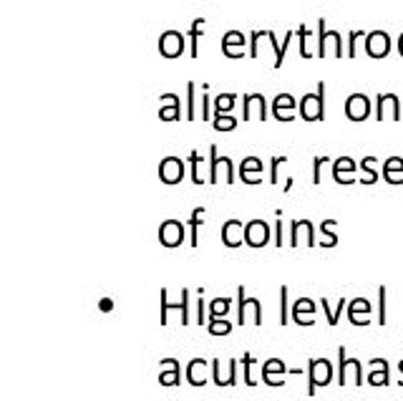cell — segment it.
I'll use <instances>...</instances> for the list:
<instances>
[{
  "mask_svg": "<svg viewBox=\"0 0 403 401\" xmlns=\"http://www.w3.org/2000/svg\"><path fill=\"white\" fill-rule=\"evenodd\" d=\"M235 185V162L220 154L215 144L209 146V185Z\"/></svg>",
  "mask_w": 403,
  "mask_h": 401,
  "instance_id": "1",
  "label": "cell"
},
{
  "mask_svg": "<svg viewBox=\"0 0 403 401\" xmlns=\"http://www.w3.org/2000/svg\"><path fill=\"white\" fill-rule=\"evenodd\" d=\"M300 117L305 121H323L325 119V81H318L315 94H305L300 99Z\"/></svg>",
  "mask_w": 403,
  "mask_h": 401,
  "instance_id": "2",
  "label": "cell"
},
{
  "mask_svg": "<svg viewBox=\"0 0 403 401\" xmlns=\"http://www.w3.org/2000/svg\"><path fill=\"white\" fill-rule=\"evenodd\" d=\"M318 56L325 58V56H335V58H343L346 51H343V38L338 31H330L325 26V18L318 21Z\"/></svg>",
  "mask_w": 403,
  "mask_h": 401,
  "instance_id": "3",
  "label": "cell"
},
{
  "mask_svg": "<svg viewBox=\"0 0 403 401\" xmlns=\"http://www.w3.org/2000/svg\"><path fill=\"white\" fill-rule=\"evenodd\" d=\"M237 323H252V325H262V305H260V298H247L244 296V285L237 288Z\"/></svg>",
  "mask_w": 403,
  "mask_h": 401,
  "instance_id": "4",
  "label": "cell"
},
{
  "mask_svg": "<svg viewBox=\"0 0 403 401\" xmlns=\"http://www.w3.org/2000/svg\"><path fill=\"white\" fill-rule=\"evenodd\" d=\"M159 323L167 325L169 323V311H177L179 313V321L181 325H189V288L181 291V300L179 303H169V291L167 288H161L159 291Z\"/></svg>",
  "mask_w": 403,
  "mask_h": 401,
  "instance_id": "5",
  "label": "cell"
},
{
  "mask_svg": "<svg viewBox=\"0 0 403 401\" xmlns=\"http://www.w3.org/2000/svg\"><path fill=\"white\" fill-rule=\"evenodd\" d=\"M333 381V364L328 359L307 361V394L313 396L318 386H328Z\"/></svg>",
  "mask_w": 403,
  "mask_h": 401,
  "instance_id": "6",
  "label": "cell"
},
{
  "mask_svg": "<svg viewBox=\"0 0 403 401\" xmlns=\"http://www.w3.org/2000/svg\"><path fill=\"white\" fill-rule=\"evenodd\" d=\"M242 119L244 121H265L267 119V101L262 94L250 91L242 96Z\"/></svg>",
  "mask_w": 403,
  "mask_h": 401,
  "instance_id": "7",
  "label": "cell"
},
{
  "mask_svg": "<svg viewBox=\"0 0 403 401\" xmlns=\"http://www.w3.org/2000/svg\"><path fill=\"white\" fill-rule=\"evenodd\" d=\"M184 46H187V38H184L181 31L169 28V31H164V33L159 35V53L164 56V58H179V56L184 53Z\"/></svg>",
  "mask_w": 403,
  "mask_h": 401,
  "instance_id": "8",
  "label": "cell"
},
{
  "mask_svg": "<svg viewBox=\"0 0 403 401\" xmlns=\"http://www.w3.org/2000/svg\"><path fill=\"white\" fill-rule=\"evenodd\" d=\"M184 172H187V162L181 157H164L159 162V180L164 185H179L184 180Z\"/></svg>",
  "mask_w": 403,
  "mask_h": 401,
  "instance_id": "9",
  "label": "cell"
},
{
  "mask_svg": "<svg viewBox=\"0 0 403 401\" xmlns=\"http://www.w3.org/2000/svg\"><path fill=\"white\" fill-rule=\"evenodd\" d=\"M237 359H230V361H220L215 359L212 361V381H215L217 386H235L237 384Z\"/></svg>",
  "mask_w": 403,
  "mask_h": 401,
  "instance_id": "10",
  "label": "cell"
},
{
  "mask_svg": "<svg viewBox=\"0 0 403 401\" xmlns=\"http://www.w3.org/2000/svg\"><path fill=\"white\" fill-rule=\"evenodd\" d=\"M260 374H262V381L267 386H285V374H290V368L285 361L267 359L260 368Z\"/></svg>",
  "mask_w": 403,
  "mask_h": 401,
  "instance_id": "11",
  "label": "cell"
},
{
  "mask_svg": "<svg viewBox=\"0 0 403 401\" xmlns=\"http://www.w3.org/2000/svg\"><path fill=\"white\" fill-rule=\"evenodd\" d=\"M270 225L265 220H250L244 225V245L250 248H265L270 242Z\"/></svg>",
  "mask_w": 403,
  "mask_h": 401,
  "instance_id": "12",
  "label": "cell"
},
{
  "mask_svg": "<svg viewBox=\"0 0 403 401\" xmlns=\"http://www.w3.org/2000/svg\"><path fill=\"white\" fill-rule=\"evenodd\" d=\"M184 222L179 220H164L159 225V242L164 248H179L184 242Z\"/></svg>",
  "mask_w": 403,
  "mask_h": 401,
  "instance_id": "13",
  "label": "cell"
},
{
  "mask_svg": "<svg viewBox=\"0 0 403 401\" xmlns=\"http://www.w3.org/2000/svg\"><path fill=\"white\" fill-rule=\"evenodd\" d=\"M290 245L292 248H300V245H305V248H313L315 245V228L310 220H295L290 225Z\"/></svg>",
  "mask_w": 403,
  "mask_h": 401,
  "instance_id": "14",
  "label": "cell"
},
{
  "mask_svg": "<svg viewBox=\"0 0 403 401\" xmlns=\"http://www.w3.org/2000/svg\"><path fill=\"white\" fill-rule=\"evenodd\" d=\"M298 111L300 106L292 94H278V96L272 99V117L278 119V121H292Z\"/></svg>",
  "mask_w": 403,
  "mask_h": 401,
  "instance_id": "15",
  "label": "cell"
},
{
  "mask_svg": "<svg viewBox=\"0 0 403 401\" xmlns=\"http://www.w3.org/2000/svg\"><path fill=\"white\" fill-rule=\"evenodd\" d=\"M346 114L350 121H363L370 117V99L366 94H350L346 99Z\"/></svg>",
  "mask_w": 403,
  "mask_h": 401,
  "instance_id": "16",
  "label": "cell"
},
{
  "mask_svg": "<svg viewBox=\"0 0 403 401\" xmlns=\"http://www.w3.org/2000/svg\"><path fill=\"white\" fill-rule=\"evenodd\" d=\"M375 117H378V121H383L386 117L396 121L401 117V101H398L396 94H378V99H375Z\"/></svg>",
  "mask_w": 403,
  "mask_h": 401,
  "instance_id": "17",
  "label": "cell"
},
{
  "mask_svg": "<svg viewBox=\"0 0 403 401\" xmlns=\"http://www.w3.org/2000/svg\"><path fill=\"white\" fill-rule=\"evenodd\" d=\"M338 361H341V366H338V381L346 384L348 379H353L355 384H361L363 374H361V361L355 359H348L346 356V348H338Z\"/></svg>",
  "mask_w": 403,
  "mask_h": 401,
  "instance_id": "18",
  "label": "cell"
},
{
  "mask_svg": "<svg viewBox=\"0 0 403 401\" xmlns=\"http://www.w3.org/2000/svg\"><path fill=\"white\" fill-rule=\"evenodd\" d=\"M262 169H265V162L260 157H244L240 162V180L244 185H260L262 182Z\"/></svg>",
  "mask_w": 403,
  "mask_h": 401,
  "instance_id": "19",
  "label": "cell"
},
{
  "mask_svg": "<svg viewBox=\"0 0 403 401\" xmlns=\"http://www.w3.org/2000/svg\"><path fill=\"white\" fill-rule=\"evenodd\" d=\"M247 38H244L242 31H227L222 35V53L227 58H242L244 56V46H247Z\"/></svg>",
  "mask_w": 403,
  "mask_h": 401,
  "instance_id": "20",
  "label": "cell"
},
{
  "mask_svg": "<svg viewBox=\"0 0 403 401\" xmlns=\"http://www.w3.org/2000/svg\"><path fill=\"white\" fill-rule=\"evenodd\" d=\"M366 51H368V56H373V58L388 56L391 35L386 33V31H373V33H368L366 35Z\"/></svg>",
  "mask_w": 403,
  "mask_h": 401,
  "instance_id": "21",
  "label": "cell"
},
{
  "mask_svg": "<svg viewBox=\"0 0 403 401\" xmlns=\"http://www.w3.org/2000/svg\"><path fill=\"white\" fill-rule=\"evenodd\" d=\"M159 119L161 121H179L181 117V99L179 94H161L159 96Z\"/></svg>",
  "mask_w": 403,
  "mask_h": 401,
  "instance_id": "22",
  "label": "cell"
},
{
  "mask_svg": "<svg viewBox=\"0 0 403 401\" xmlns=\"http://www.w3.org/2000/svg\"><path fill=\"white\" fill-rule=\"evenodd\" d=\"M212 364H207L204 359H192L187 366V381L192 384V386H204L209 381V376H212Z\"/></svg>",
  "mask_w": 403,
  "mask_h": 401,
  "instance_id": "23",
  "label": "cell"
},
{
  "mask_svg": "<svg viewBox=\"0 0 403 401\" xmlns=\"http://www.w3.org/2000/svg\"><path fill=\"white\" fill-rule=\"evenodd\" d=\"M220 235H222V242L227 248H240V245H244V225L240 220H227L220 230Z\"/></svg>",
  "mask_w": 403,
  "mask_h": 401,
  "instance_id": "24",
  "label": "cell"
},
{
  "mask_svg": "<svg viewBox=\"0 0 403 401\" xmlns=\"http://www.w3.org/2000/svg\"><path fill=\"white\" fill-rule=\"evenodd\" d=\"M313 313H315V303L310 298H298L292 303V321L298 325H313L315 323Z\"/></svg>",
  "mask_w": 403,
  "mask_h": 401,
  "instance_id": "25",
  "label": "cell"
},
{
  "mask_svg": "<svg viewBox=\"0 0 403 401\" xmlns=\"http://www.w3.org/2000/svg\"><path fill=\"white\" fill-rule=\"evenodd\" d=\"M181 381V368L177 359H164L159 366V384L161 386H177Z\"/></svg>",
  "mask_w": 403,
  "mask_h": 401,
  "instance_id": "26",
  "label": "cell"
},
{
  "mask_svg": "<svg viewBox=\"0 0 403 401\" xmlns=\"http://www.w3.org/2000/svg\"><path fill=\"white\" fill-rule=\"evenodd\" d=\"M355 169V162L350 157H341V160H335L333 164V177L338 185H353V177L350 172Z\"/></svg>",
  "mask_w": 403,
  "mask_h": 401,
  "instance_id": "27",
  "label": "cell"
},
{
  "mask_svg": "<svg viewBox=\"0 0 403 401\" xmlns=\"http://www.w3.org/2000/svg\"><path fill=\"white\" fill-rule=\"evenodd\" d=\"M189 174H192V182L195 185H209L207 180H204V160L199 157V152L197 149H192L189 152Z\"/></svg>",
  "mask_w": 403,
  "mask_h": 401,
  "instance_id": "28",
  "label": "cell"
},
{
  "mask_svg": "<svg viewBox=\"0 0 403 401\" xmlns=\"http://www.w3.org/2000/svg\"><path fill=\"white\" fill-rule=\"evenodd\" d=\"M204 28H207V21L204 18H195L192 21V28H189V53H192V58H197L199 56V35L204 33Z\"/></svg>",
  "mask_w": 403,
  "mask_h": 401,
  "instance_id": "29",
  "label": "cell"
},
{
  "mask_svg": "<svg viewBox=\"0 0 403 401\" xmlns=\"http://www.w3.org/2000/svg\"><path fill=\"white\" fill-rule=\"evenodd\" d=\"M396 172L403 174V160L401 157H391L388 162H386V167H383V174H386V180L391 182V185H401L403 177H396Z\"/></svg>",
  "mask_w": 403,
  "mask_h": 401,
  "instance_id": "30",
  "label": "cell"
},
{
  "mask_svg": "<svg viewBox=\"0 0 403 401\" xmlns=\"http://www.w3.org/2000/svg\"><path fill=\"white\" fill-rule=\"evenodd\" d=\"M207 210L204 207H195L192 210V217H189V228H192V237H189V245L197 248L199 245V225H202V217H204Z\"/></svg>",
  "mask_w": 403,
  "mask_h": 401,
  "instance_id": "31",
  "label": "cell"
},
{
  "mask_svg": "<svg viewBox=\"0 0 403 401\" xmlns=\"http://www.w3.org/2000/svg\"><path fill=\"white\" fill-rule=\"evenodd\" d=\"M255 366H258V359H255L252 353H242L244 384H247V386H258V379H255Z\"/></svg>",
  "mask_w": 403,
  "mask_h": 401,
  "instance_id": "32",
  "label": "cell"
},
{
  "mask_svg": "<svg viewBox=\"0 0 403 401\" xmlns=\"http://www.w3.org/2000/svg\"><path fill=\"white\" fill-rule=\"evenodd\" d=\"M370 311V305L363 300V298H358V300H353V305H350V321H353L355 325H363L366 323V313Z\"/></svg>",
  "mask_w": 403,
  "mask_h": 401,
  "instance_id": "33",
  "label": "cell"
},
{
  "mask_svg": "<svg viewBox=\"0 0 403 401\" xmlns=\"http://www.w3.org/2000/svg\"><path fill=\"white\" fill-rule=\"evenodd\" d=\"M333 228H335V220H325L320 225V245H323V248H333L335 242H338Z\"/></svg>",
  "mask_w": 403,
  "mask_h": 401,
  "instance_id": "34",
  "label": "cell"
},
{
  "mask_svg": "<svg viewBox=\"0 0 403 401\" xmlns=\"http://www.w3.org/2000/svg\"><path fill=\"white\" fill-rule=\"evenodd\" d=\"M212 126H215L217 132H232V129H237V119L230 117V114H220V111H215Z\"/></svg>",
  "mask_w": 403,
  "mask_h": 401,
  "instance_id": "35",
  "label": "cell"
},
{
  "mask_svg": "<svg viewBox=\"0 0 403 401\" xmlns=\"http://www.w3.org/2000/svg\"><path fill=\"white\" fill-rule=\"evenodd\" d=\"M230 298H215L212 303H209V318H224L227 311H230Z\"/></svg>",
  "mask_w": 403,
  "mask_h": 401,
  "instance_id": "36",
  "label": "cell"
},
{
  "mask_svg": "<svg viewBox=\"0 0 403 401\" xmlns=\"http://www.w3.org/2000/svg\"><path fill=\"white\" fill-rule=\"evenodd\" d=\"M207 328H209V333H212V336H230L232 323L227 318H209Z\"/></svg>",
  "mask_w": 403,
  "mask_h": 401,
  "instance_id": "37",
  "label": "cell"
},
{
  "mask_svg": "<svg viewBox=\"0 0 403 401\" xmlns=\"http://www.w3.org/2000/svg\"><path fill=\"white\" fill-rule=\"evenodd\" d=\"M187 119L195 121L197 119V83L189 81L187 83Z\"/></svg>",
  "mask_w": 403,
  "mask_h": 401,
  "instance_id": "38",
  "label": "cell"
},
{
  "mask_svg": "<svg viewBox=\"0 0 403 401\" xmlns=\"http://www.w3.org/2000/svg\"><path fill=\"white\" fill-rule=\"evenodd\" d=\"M320 308H323V311H325V316H328V323L330 325H335L338 323V318H341V313H343V300L338 305H330V300H328V298H323V300H320Z\"/></svg>",
  "mask_w": 403,
  "mask_h": 401,
  "instance_id": "39",
  "label": "cell"
},
{
  "mask_svg": "<svg viewBox=\"0 0 403 401\" xmlns=\"http://www.w3.org/2000/svg\"><path fill=\"white\" fill-rule=\"evenodd\" d=\"M298 35H300V56H303V58H310V56H313V51H310V28L300 26Z\"/></svg>",
  "mask_w": 403,
  "mask_h": 401,
  "instance_id": "40",
  "label": "cell"
},
{
  "mask_svg": "<svg viewBox=\"0 0 403 401\" xmlns=\"http://www.w3.org/2000/svg\"><path fill=\"white\" fill-rule=\"evenodd\" d=\"M202 91H204V96H202V119L209 121V119H212V106H215V99H209V83H202Z\"/></svg>",
  "mask_w": 403,
  "mask_h": 401,
  "instance_id": "41",
  "label": "cell"
},
{
  "mask_svg": "<svg viewBox=\"0 0 403 401\" xmlns=\"http://www.w3.org/2000/svg\"><path fill=\"white\" fill-rule=\"evenodd\" d=\"M235 101H237V94H220V96L215 99V111L224 114V111H230L232 106H235Z\"/></svg>",
  "mask_w": 403,
  "mask_h": 401,
  "instance_id": "42",
  "label": "cell"
},
{
  "mask_svg": "<svg viewBox=\"0 0 403 401\" xmlns=\"http://www.w3.org/2000/svg\"><path fill=\"white\" fill-rule=\"evenodd\" d=\"M287 296H290V291H287V285H283L280 288V325H285L287 318H290V313H287V308H290Z\"/></svg>",
  "mask_w": 403,
  "mask_h": 401,
  "instance_id": "43",
  "label": "cell"
},
{
  "mask_svg": "<svg viewBox=\"0 0 403 401\" xmlns=\"http://www.w3.org/2000/svg\"><path fill=\"white\" fill-rule=\"evenodd\" d=\"M285 162H287L285 154H283V157H278V154H275V157L270 160V182H272V185H280V167L285 164Z\"/></svg>",
  "mask_w": 403,
  "mask_h": 401,
  "instance_id": "44",
  "label": "cell"
},
{
  "mask_svg": "<svg viewBox=\"0 0 403 401\" xmlns=\"http://www.w3.org/2000/svg\"><path fill=\"white\" fill-rule=\"evenodd\" d=\"M195 316H197V323H207V305L202 300V288H199V296H197V303H195Z\"/></svg>",
  "mask_w": 403,
  "mask_h": 401,
  "instance_id": "45",
  "label": "cell"
},
{
  "mask_svg": "<svg viewBox=\"0 0 403 401\" xmlns=\"http://www.w3.org/2000/svg\"><path fill=\"white\" fill-rule=\"evenodd\" d=\"M368 33H363V31H350L348 33V56L350 58H355V43H358V38H366Z\"/></svg>",
  "mask_w": 403,
  "mask_h": 401,
  "instance_id": "46",
  "label": "cell"
},
{
  "mask_svg": "<svg viewBox=\"0 0 403 401\" xmlns=\"http://www.w3.org/2000/svg\"><path fill=\"white\" fill-rule=\"evenodd\" d=\"M363 169L368 172V177L363 180V185H373L375 182V160L373 157H366V160H363Z\"/></svg>",
  "mask_w": 403,
  "mask_h": 401,
  "instance_id": "47",
  "label": "cell"
},
{
  "mask_svg": "<svg viewBox=\"0 0 403 401\" xmlns=\"http://www.w3.org/2000/svg\"><path fill=\"white\" fill-rule=\"evenodd\" d=\"M262 35H265V31H258V28H255V31L250 33V56H252V58H258V53H260L258 43H260V38H262Z\"/></svg>",
  "mask_w": 403,
  "mask_h": 401,
  "instance_id": "48",
  "label": "cell"
},
{
  "mask_svg": "<svg viewBox=\"0 0 403 401\" xmlns=\"http://www.w3.org/2000/svg\"><path fill=\"white\" fill-rule=\"evenodd\" d=\"M275 245H278V248H283V245H285V228H283L280 214H278V222H275Z\"/></svg>",
  "mask_w": 403,
  "mask_h": 401,
  "instance_id": "49",
  "label": "cell"
},
{
  "mask_svg": "<svg viewBox=\"0 0 403 401\" xmlns=\"http://www.w3.org/2000/svg\"><path fill=\"white\" fill-rule=\"evenodd\" d=\"M325 162H328V157H315L313 160V182L315 185H320V169H323Z\"/></svg>",
  "mask_w": 403,
  "mask_h": 401,
  "instance_id": "50",
  "label": "cell"
},
{
  "mask_svg": "<svg viewBox=\"0 0 403 401\" xmlns=\"http://www.w3.org/2000/svg\"><path fill=\"white\" fill-rule=\"evenodd\" d=\"M98 308H101L104 313L114 311V300H111V298H101V300H98Z\"/></svg>",
  "mask_w": 403,
  "mask_h": 401,
  "instance_id": "51",
  "label": "cell"
},
{
  "mask_svg": "<svg viewBox=\"0 0 403 401\" xmlns=\"http://www.w3.org/2000/svg\"><path fill=\"white\" fill-rule=\"evenodd\" d=\"M383 298H386V291L381 288V323H383V318H386V313H383V308H386V305H383Z\"/></svg>",
  "mask_w": 403,
  "mask_h": 401,
  "instance_id": "52",
  "label": "cell"
},
{
  "mask_svg": "<svg viewBox=\"0 0 403 401\" xmlns=\"http://www.w3.org/2000/svg\"><path fill=\"white\" fill-rule=\"evenodd\" d=\"M290 189H292V177H287V180H285V187H283V192H290Z\"/></svg>",
  "mask_w": 403,
  "mask_h": 401,
  "instance_id": "53",
  "label": "cell"
},
{
  "mask_svg": "<svg viewBox=\"0 0 403 401\" xmlns=\"http://www.w3.org/2000/svg\"><path fill=\"white\" fill-rule=\"evenodd\" d=\"M398 51H401V56H403V33H401V38H398Z\"/></svg>",
  "mask_w": 403,
  "mask_h": 401,
  "instance_id": "54",
  "label": "cell"
}]
</instances>
